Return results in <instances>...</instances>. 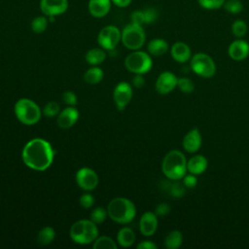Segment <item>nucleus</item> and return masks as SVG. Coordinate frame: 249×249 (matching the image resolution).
I'll use <instances>...</instances> for the list:
<instances>
[{"mask_svg": "<svg viewBox=\"0 0 249 249\" xmlns=\"http://www.w3.org/2000/svg\"><path fill=\"white\" fill-rule=\"evenodd\" d=\"M60 112V107H59V104L55 101H50L48 102L44 109H43V114L48 117V118H53V117H55L59 114Z\"/></svg>", "mask_w": 249, "mask_h": 249, "instance_id": "obj_34", "label": "nucleus"}, {"mask_svg": "<svg viewBox=\"0 0 249 249\" xmlns=\"http://www.w3.org/2000/svg\"><path fill=\"white\" fill-rule=\"evenodd\" d=\"M144 84H145V80H144L142 74H135V76L132 79V85L135 88L139 89V88H142L144 86Z\"/></svg>", "mask_w": 249, "mask_h": 249, "instance_id": "obj_43", "label": "nucleus"}, {"mask_svg": "<svg viewBox=\"0 0 249 249\" xmlns=\"http://www.w3.org/2000/svg\"><path fill=\"white\" fill-rule=\"evenodd\" d=\"M170 54L172 58L179 62L184 63L187 62L192 57V51L189 45L184 42H176L171 46Z\"/></svg>", "mask_w": 249, "mask_h": 249, "instance_id": "obj_19", "label": "nucleus"}, {"mask_svg": "<svg viewBox=\"0 0 249 249\" xmlns=\"http://www.w3.org/2000/svg\"><path fill=\"white\" fill-rule=\"evenodd\" d=\"M54 151L47 140L34 138L28 141L21 152V158L26 166L37 171L48 169L53 161Z\"/></svg>", "mask_w": 249, "mask_h": 249, "instance_id": "obj_1", "label": "nucleus"}, {"mask_svg": "<svg viewBox=\"0 0 249 249\" xmlns=\"http://www.w3.org/2000/svg\"><path fill=\"white\" fill-rule=\"evenodd\" d=\"M103 76H104L103 71L99 67L93 66L91 68H89L85 72L84 80L88 84L95 85V84H98L103 79Z\"/></svg>", "mask_w": 249, "mask_h": 249, "instance_id": "obj_26", "label": "nucleus"}, {"mask_svg": "<svg viewBox=\"0 0 249 249\" xmlns=\"http://www.w3.org/2000/svg\"><path fill=\"white\" fill-rule=\"evenodd\" d=\"M68 0H40V10L46 17H56L68 9Z\"/></svg>", "mask_w": 249, "mask_h": 249, "instance_id": "obj_12", "label": "nucleus"}, {"mask_svg": "<svg viewBox=\"0 0 249 249\" xmlns=\"http://www.w3.org/2000/svg\"><path fill=\"white\" fill-rule=\"evenodd\" d=\"M202 143L201 134L198 128L195 127L188 131L182 140V146L187 153L193 154L199 150Z\"/></svg>", "mask_w": 249, "mask_h": 249, "instance_id": "obj_15", "label": "nucleus"}, {"mask_svg": "<svg viewBox=\"0 0 249 249\" xmlns=\"http://www.w3.org/2000/svg\"><path fill=\"white\" fill-rule=\"evenodd\" d=\"M92 247L94 249H117L118 245L109 236H100L93 241Z\"/></svg>", "mask_w": 249, "mask_h": 249, "instance_id": "obj_28", "label": "nucleus"}, {"mask_svg": "<svg viewBox=\"0 0 249 249\" xmlns=\"http://www.w3.org/2000/svg\"><path fill=\"white\" fill-rule=\"evenodd\" d=\"M142 11H143V16H144V22L146 24H151L157 20V18L159 17V13L155 8L149 7Z\"/></svg>", "mask_w": 249, "mask_h": 249, "instance_id": "obj_36", "label": "nucleus"}, {"mask_svg": "<svg viewBox=\"0 0 249 249\" xmlns=\"http://www.w3.org/2000/svg\"><path fill=\"white\" fill-rule=\"evenodd\" d=\"M177 88L184 93H192L195 89V84L191 79L186 77H181V78H178Z\"/></svg>", "mask_w": 249, "mask_h": 249, "instance_id": "obj_33", "label": "nucleus"}, {"mask_svg": "<svg viewBox=\"0 0 249 249\" xmlns=\"http://www.w3.org/2000/svg\"><path fill=\"white\" fill-rule=\"evenodd\" d=\"M71 239L81 245H87L93 242L98 236V229L91 220L82 219L75 222L70 228Z\"/></svg>", "mask_w": 249, "mask_h": 249, "instance_id": "obj_4", "label": "nucleus"}, {"mask_svg": "<svg viewBox=\"0 0 249 249\" xmlns=\"http://www.w3.org/2000/svg\"><path fill=\"white\" fill-rule=\"evenodd\" d=\"M76 182L84 191H92L98 185V175L89 167H82L76 173Z\"/></svg>", "mask_w": 249, "mask_h": 249, "instance_id": "obj_10", "label": "nucleus"}, {"mask_svg": "<svg viewBox=\"0 0 249 249\" xmlns=\"http://www.w3.org/2000/svg\"><path fill=\"white\" fill-rule=\"evenodd\" d=\"M107 216H108L107 209H104L103 207L98 206V207H95L91 211V213H90V220L97 225V224L103 223L106 220Z\"/></svg>", "mask_w": 249, "mask_h": 249, "instance_id": "obj_32", "label": "nucleus"}, {"mask_svg": "<svg viewBox=\"0 0 249 249\" xmlns=\"http://www.w3.org/2000/svg\"><path fill=\"white\" fill-rule=\"evenodd\" d=\"M111 0H89V13L96 18H101L107 16L111 10Z\"/></svg>", "mask_w": 249, "mask_h": 249, "instance_id": "obj_18", "label": "nucleus"}, {"mask_svg": "<svg viewBox=\"0 0 249 249\" xmlns=\"http://www.w3.org/2000/svg\"><path fill=\"white\" fill-rule=\"evenodd\" d=\"M107 213L114 222L128 224L136 215V207L128 198L115 197L108 203Z\"/></svg>", "mask_w": 249, "mask_h": 249, "instance_id": "obj_3", "label": "nucleus"}, {"mask_svg": "<svg viewBox=\"0 0 249 249\" xmlns=\"http://www.w3.org/2000/svg\"><path fill=\"white\" fill-rule=\"evenodd\" d=\"M131 22L138 24V25H143L144 22V16H143V11L142 10H138V11H134L131 14Z\"/></svg>", "mask_w": 249, "mask_h": 249, "instance_id": "obj_40", "label": "nucleus"}, {"mask_svg": "<svg viewBox=\"0 0 249 249\" xmlns=\"http://www.w3.org/2000/svg\"><path fill=\"white\" fill-rule=\"evenodd\" d=\"M139 230L144 236H152L158 230V216L155 212H145L139 221Z\"/></svg>", "mask_w": 249, "mask_h": 249, "instance_id": "obj_16", "label": "nucleus"}, {"mask_svg": "<svg viewBox=\"0 0 249 249\" xmlns=\"http://www.w3.org/2000/svg\"><path fill=\"white\" fill-rule=\"evenodd\" d=\"M223 7L231 15H237L243 10V4L240 0H226Z\"/></svg>", "mask_w": 249, "mask_h": 249, "instance_id": "obj_31", "label": "nucleus"}, {"mask_svg": "<svg viewBox=\"0 0 249 249\" xmlns=\"http://www.w3.org/2000/svg\"><path fill=\"white\" fill-rule=\"evenodd\" d=\"M62 100L65 104L69 106H75L77 104V96L71 90H66L62 94Z\"/></svg>", "mask_w": 249, "mask_h": 249, "instance_id": "obj_39", "label": "nucleus"}, {"mask_svg": "<svg viewBox=\"0 0 249 249\" xmlns=\"http://www.w3.org/2000/svg\"><path fill=\"white\" fill-rule=\"evenodd\" d=\"M226 0H197L198 5L205 10H216L223 7Z\"/></svg>", "mask_w": 249, "mask_h": 249, "instance_id": "obj_35", "label": "nucleus"}, {"mask_svg": "<svg viewBox=\"0 0 249 249\" xmlns=\"http://www.w3.org/2000/svg\"><path fill=\"white\" fill-rule=\"evenodd\" d=\"M132 97V88L126 82L119 83L113 91V98L119 110H124Z\"/></svg>", "mask_w": 249, "mask_h": 249, "instance_id": "obj_11", "label": "nucleus"}, {"mask_svg": "<svg viewBox=\"0 0 249 249\" xmlns=\"http://www.w3.org/2000/svg\"><path fill=\"white\" fill-rule=\"evenodd\" d=\"M137 249H157V245L151 240H143L136 245Z\"/></svg>", "mask_w": 249, "mask_h": 249, "instance_id": "obj_42", "label": "nucleus"}, {"mask_svg": "<svg viewBox=\"0 0 249 249\" xmlns=\"http://www.w3.org/2000/svg\"><path fill=\"white\" fill-rule=\"evenodd\" d=\"M183 235L180 231L174 230L167 233L164 238V246L167 249H177L182 245Z\"/></svg>", "mask_w": 249, "mask_h": 249, "instance_id": "obj_24", "label": "nucleus"}, {"mask_svg": "<svg viewBox=\"0 0 249 249\" xmlns=\"http://www.w3.org/2000/svg\"><path fill=\"white\" fill-rule=\"evenodd\" d=\"M48 23H49V20H48L47 17L44 15V16H39V17L34 18L31 21L30 26L34 33L41 34L47 29Z\"/></svg>", "mask_w": 249, "mask_h": 249, "instance_id": "obj_29", "label": "nucleus"}, {"mask_svg": "<svg viewBox=\"0 0 249 249\" xmlns=\"http://www.w3.org/2000/svg\"><path fill=\"white\" fill-rule=\"evenodd\" d=\"M79 202H80V205L85 208V209H88V208H90L93 203H94V197L90 195V194H84L80 196V199H79Z\"/></svg>", "mask_w": 249, "mask_h": 249, "instance_id": "obj_38", "label": "nucleus"}, {"mask_svg": "<svg viewBox=\"0 0 249 249\" xmlns=\"http://www.w3.org/2000/svg\"><path fill=\"white\" fill-rule=\"evenodd\" d=\"M248 31L247 23L242 19H236L231 23V33L236 38H243Z\"/></svg>", "mask_w": 249, "mask_h": 249, "instance_id": "obj_30", "label": "nucleus"}, {"mask_svg": "<svg viewBox=\"0 0 249 249\" xmlns=\"http://www.w3.org/2000/svg\"><path fill=\"white\" fill-rule=\"evenodd\" d=\"M125 68L134 74H145L153 65L151 55L143 51H133L124 59Z\"/></svg>", "mask_w": 249, "mask_h": 249, "instance_id": "obj_7", "label": "nucleus"}, {"mask_svg": "<svg viewBox=\"0 0 249 249\" xmlns=\"http://www.w3.org/2000/svg\"><path fill=\"white\" fill-rule=\"evenodd\" d=\"M79 119V112L74 106H69L59 112L57 124L59 127L66 129L73 126Z\"/></svg>", "mask_w": 249, "mask_h": 249, "instance_id": "obj_17", "label": "nucleus"}, {"mask_svg": "<svg viewBox=\"0 0 249 249\" xmlns=\"http://www.w3.org/2000/svg\"><path fill=\"white\" fill-rule=\"evenodd\" d=\"M161 170L169 180H181L187 173V159L179 150L169 151L161 162Z\"/></svg>", "mask_w": 249, "mask_h": 249, "instance_id": "obj_2", "label": "nucleus"}, {"mask_svg": "<svg viewBox=\"0 0 249 249\" xmlns=\"http://www.w3.org/2000/svg\"><path fill=\"white\" fill-rule=\"evenodd\" d=\"M168 43L161 38H155L148 43V53L154 56H160L168 51Z\"/></svg>", "mask_w": 249, "mask_h": 249, "instance_id": "obj_21", "label": "nucleus"}, {"mask_svg": "<svg viewBox=\"0 0 249 249\" xmlns=\"http://www.w3.org/2000/svg\"><path fill=\"white\" fill-rule=\"evenodd\" d=\"M191 69L197 76L211 78L216 73V64L213 58L204 53H196L191 57Z\"/></svg>", "mask_w": 249, "mask_h": 249, "instance_id": "obj_8", "label": "nucleus"}, {"mask_svg": "<svg viewBox=\"0 0 249 249\" xmlns=\"http://www.w3.org/2000/svg\"><path fill=\"white\" fill-rule=\"evenodd\" d=\"M85 58L89 64L92 66H97L105 60L106 53L102 48H93L87 52Z\"/></svg>", "mask_w": 249, "mask_h": 249, "instance_id": "obj_23", "label": "nucleus"}, {"mask_svg": "<svg viewBox=\"0 0 249 249\" xmlns=\"http://www.w3.org/2000/svg\"><path fill=\"white\" fill-rule=\"evenodd\" d=\"M112 4L119 8H125L130 5L132 0H111Z\"/></svg>", "mask_w": 249, "mask_h": 249, "instance_id": "obj_44", "label": "nucleus"}, {"mask_svg": "<svg viewBox=\"0 0 249 249\" xmlns=\"http://www.w3.org/2000/svg\"><path fill=\"white\" fill-rule=\"evenodd\" d=\"M208 166L207 159L202 155H195L187 160V170L195 175L202 174Z\"/></svg>", "mask_w": 249, "mask_h": 249, "instance_id": "obj_20", "label": "nucleus"}, {"mask_svg": "<svg viewBox=\"0 0 249 249\" xmlns=\"http://www.w3.org/2000/svg\"><path fill=\"white\" fill-rule=\"evenodd\" d=\"M122 32L115 25L104 26L98 33L97 42L105 51H113L121 41Z\"/></svg>", "mask_w": 249, "mask_h": 249, "instance_id": "obj_9", "label": "nucleus"}, {"mask_svg": "<svg viewBox=\"0 0 249 249\" xmlns=\"http://www.w3.org/2000/svg\"><path fill=\"white\" fill-rule=\"evenodd\" d=\"M178 78L169 71H164L158 77L155 88L156 90L162 95L170 93L177 87Z\"/></svg>", "mask_w": 249, "mask_h": 249, "instance_id": "obj_13", "label": "nucleus"}, {"mask_svg": "<svg viewBox=\"0 0 249 249\" xmlns=\"http://www.w3.org/2000/svg\"><path fill=\"white\" fill-rule=\"evenodd\" d=\"M15 114L21 124L32 125L40 121L42 111L33 100L29 98H20L15 104Z\"/></svg>", "mask_w": 249, "mask_h": 249, "instance_id": "obj_5", "label": "nucleus"}, {"mask_svg": "<svg viewBox=\"0 0 249 249\" xmlns=\"http://www.w3.org/2000/svg\"><path fill=\"white\" fill-rule=\"evenodd\" d=\"M135 239L134 231L128 227L122 228L117 234V241L122 247H130L135 242Z\"/></svg>", "mask_w": 249, "mask_h": 249, "instance_id": "obj_22", "label": "nucleus"}, {"mask_svg": "<svg viewBox=\"0 0 249 249\" xmlns=\"http://www.w3.org/2000/svg\"><path fill=\"white\" fill-rule=\"evenodd\" d=\"M54 236H55V232L53 228L44 227L39 231L36 240L40 245L45 246V245H49L50 243H52L54 239Z\"/></svg>", "mask_w": 249, "mask_h": 249, "instance_id": "obj_25", "label": "nucleus"}, {"mask_svg": "<svg viewBox=\"0 0 249 249\" xmlns=\"http://www.w3.org/2000/svg\"><path fill=\"white\" fill-rule=\"evenodd\" d=\"M228 53L232 60L241 61L249 55V44L245 40L238 38L230 44Z\"/></svg>", "mask_w": 249, "mask_h": 249, "instance_id": "obj_14", "label": "nucleus"}, {"mask_svg": "<svg viewBox=\"0 0 249 249\" xmlns=\"http://www.w3.org/2000/svg\"><path fill=\"white\" fill-rule=\"evenodd\" d=\"M146 40L145 31L142 25L135 23H129L124 26L122 31L121 41L123 45L131 51L139 50L143 47Z\"/></svg>", "mask_w": 249, "mask_h": 249, "instance_id": "obj_6", "label": "nucleus"}, {"mask_svg": "<svg viewBox=\"0 0 249 249\" xmlns=\"http://www.w3.org/2000/svg\"><path fill=\"white\" fill-rule=\"evenodd\" d=\"M170 212V206L167 203H160L157 205L155 209V213L157 216H165Z\"/></svg>", "mask_w": 249, "mask_h": 249, "instance_id": "obj_41", "label": "nucleus"}, {"mask_svg": "<svg viewBox=\"0 0 249 249\" xmlns=\"http://www.w3.org/2000/svg\"><path fill=\"white\" fill-rule=\"evenodd\" d=\"M182 182H183L184 186L186 187V189H194L197 185L196 175L192 174V173H189V174L186 173L185 176L182 178Z\"/></svg>", "mask_w": 249, "mask_h": 249, "instance_id": "obj_37", "label": "nucleus"}, {"mask_svg": "<svg viewBox=\"0 0 249 249\" xmlns=\"http://www.w3.org/2000/svg\"><path fill=\"white\" fill-rule=\"evenodd\" d=\"M171 183H167L166 191L172 196L173 197H182L185 195L186 187L184 186L183 182L179 180H171Z\"/></svg>", "mask_w": 249, "mask_h": 249, "instance_id": "obj_27", "label": "nucleus"}]
</instances>
